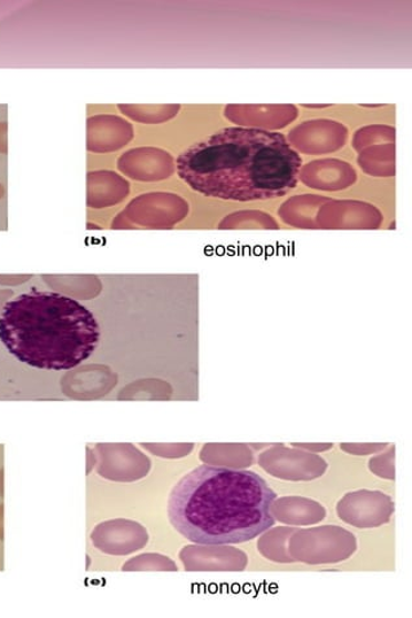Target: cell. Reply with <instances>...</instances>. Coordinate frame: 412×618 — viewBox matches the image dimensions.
<instances>
[{
    "label": "cell",
    "instance_id": "obj_4",
    "mask_svg": "<svg viewBox=\"0 0 412 618\" xmlns=\"http://www.w3.org/2000/svg\"><path fill=\"white\" fill-rule=\"evenodd\" d=\"M6 131V123H0V152L3 153L7 151Z\"/></svg>",
    "mask_w": 412,
    "mask_h": 618
},
{
    "label": "cell",
    "instance_id": "obj_3",
    "mask_svg": "<svg viewBox=\"0 0 412 618\" xmlns=\"http://www.w3.org/2000/svg\"><path fill=\"white\" fill-rule=\"evenodd\" d=\"M100 336L90 309L59 292L21 293L0 315V341L16 359L37 369L81 365L96 351Z\"/></svg>",
    "mask_w": 412,
    "mask_h": 618
},
{
    "label": "cell",
    "instance_id": "obj_5",
    "mask_svg": "<svg viewBox=\"0 0 412 618\" xmlns=\"http://www.w3.org/2000/svg\"><path fill=\"white\" fill-rule=\"evenodd\" d=\"M307 107H328L330 105H306Z\"/></svg>",
    "mask_w": 412,
    "mask_h": 618
},
{
    "label": "cell",
    "instance_id": "obj_1",
    "mask_svg": "<svg viewBox=\"0 0 412 618\" xmlns=\"http://www.w3.org/2000/svg\"><path fill=\"white\" fill-rule=\"evenodd\" d=\"M302 159L282 134L229 127L186 150L177 174L207 197L266 200L297 188Z\"/></svg>",
    "mask_w": 412,
    "mask_h": 618
},
{
    "label": "cell",
    "instance_id": "obj_2",
    "mask_svg": "<svg viewBox=\"0 0 412 618\" xmlns=\"http://www.w3.org/2000/svg\"><path fill=\"white\" fill-rule=\"evenodd\" d=\"M276 498L268 483L253 471L205 465L174 486L168 517L194 544H243L274 527Z\"/></svg>",
    "mask_w": 412,
    "mask_h": 618
}]
</instances>
